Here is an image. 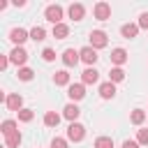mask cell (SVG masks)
Instances as JSON below:
<instances>
[{"label":"cell","instance_id":"6da1fadb","mask_svg":"<svg viewBox=\"0 0 148 148\" xmlns=\"http://www.w3.org/2000/svg\"><path fill=\"white\" fill-rule=\"evenodd\" d=\"M44 16H46V21H51L53 25H58V23H62L60 21L62 18V7L60 5H49L46 12H44Z\"/></svg>","mask_w":148,"mask_h":148},{"label":"cell","instance_id":"7a4b0ae2","mask_svg":"<svg viewBox=\"0 0 148 148\" xmlns=\"http://www.w3.org/2000/svg\"><path fill=\"white\" fill-rule=\"evenodd\" d=\"M67 97H69L72 102L83 99V97H86V88H83V83H69V86H67Z\"/></svg>","mask_w":148,"mask_h":148},{"label":"cell","instance_id":"3957f363","mask_svg":"<svg viewBox=\"0 0 148 148\" xmlns=\"http://www.w3.org/2000/svg\"><path fill=\"white\" fill-rule=\"evenodd\" d=\"M86 136V127L81 125V123H72L69 127H67V139L69 141H81Z\"/></svg>","mask_w":148,"mask_h":148},{"label":"cell","instance_id":"277c9868","mask_svg":"<svg viewBox=\"0 0 148 148\" xmlns=\"http://www.w3.org/2000/svg\"><path fill=\"white\" fill-rule=\"evenodd\" d=\"M92 14H95L97 21H106V18H111V5L109 2H97L95 9H92Z\"/></svg>","mask_w":148,"mask_h":148},{"label":"cell","instance_id":"5b68a950","mask_svg":"<svg viewBox=\"0 0 148 148\" xmlns=\"http://www.w3.org/2000/svg\"><path fill=\"white\" fill-rule=\"evenodd\" d=\"M106 42H109V39H106V32H102V30H92V32H90V46H92L95 51H97V49H104Z\"/></svg>","mask_w":148,"mask_h":148},{"label":"cell","instance_id":"8992f818","mask_svg":"<svg viewBox=\"0 0 148 148\" xmlns=\"http://www.w3.org/2000/svg\"><path fill=\"white\" fill-rule=\"evenodd\" d=\"M25 60H28V51L23 46H16L9 53V62H14V65H25Z\"/></svg>","mask_w":148,"mask_h":148},{"label":"cell","instance_id":"52a82bcc","mask_svg":"<svg viewBox=\"0 0 148 148\" xmlns=\"http://www.w3.org/2000/svg\"><path fill=\"white\" fill-rule=\"evenodd\" d=\"M79 53H81V60H83L86 65H90V67H92V65L97 62V58H99V56H97V51H95L92 46H83Z\"/></svg>","mask_w":148,"mask_h":148},{"label":"cell","instance_id":"ba28073f","mask_svg":"<svg viewBox=\"0 0 148 148\" xmlns=\"http://www.w3.org/2000/svg\"><path fill=\"white\" fill-rule=\"evenodd\" d=\"M5 104H7V109H9V111H21V109H23V97H21L18 92H14V95H7Z\"/></svg>","mask_w":148,"mask_h":148},{"label":"cell","instance_id":"9c48e42d","mask_svg":"<svg viewBox=\"0 0 148 148\" xmlns=\"http://www.w3.org/2000/svg\"><path fill=\"white\" fill-rule=\"evenodd\" d=\"M79 60H81V53H79V51H74V49H67V51L62 53V62H65L67 67H74Z\"/></svg>","mask_w":148,"mask_h":148},{"label":"cell","instance_id":"30bf717a","mask_svg":"<svg viewBox=\"0 0 148 148\" xmlns=\"http://www.w3.org/2000/svg\"><path fill=\"white\" fill-rule=\"evenodd\" d=\"M97 79H99V72H97L95 67H88V69L81 74V81H83V86H92V83H97Z\"/></svg>","mask_w":148,"mask_h":148},{"label":"cell","instance_id":"8fae6325","mask_svg":"<svg viewBox=\"0 0 148 148\" xmlns=\"http://www.w3.org/2000/svg\"><path fill=\"white\" fill-rule=\"evenodd\" d=\"M28 37H30V32H25L23 28H14V30L9 32V39H12L14 44H18V46H21V44H23Z\"/></svg>","mask_w":148,"mask_h":148},{"label":"cell","instance_id":"7c38bea8","mask_svg":"<svg viewBox=\"0 0 148 148\" xmlns=\"http://www.w3.org/2000/svg\"><path fill=\"white\" fill-rule=\"evenodd\" d=\"M111 62H113L116 67L125 65V62H127V51H125V49H113V51H111Z\"/></svg>","mask_w":148,"mask_h":148},{"label":"cell","instance_id":"4fadbf2b","mask_svg":"<svg viewBox=\"0 0 148 148\" xmlns=\"http://www.w3.org/2000/svg\"><path fill=\"white\" fill-rule=\"evenodd\" d=\"M136 32H139V25H136V23H125V25L120 28V35H123L125 39H134Z\"/></svg>","mask_w":148,"mask_h":148},{"label":"cell","instance_id":"5bb4252c","mask_svg":"<svg viewBox=\"0 0 148 148\" xmlns=\"http://www.w3.org/2000/svg\"><path fill=\"white\" fill-rule=\"evenodd\" d=\"M79 113H81V109H79L76 104H67V106L62 109V116H65L67 120H72V123H74V120L79 118Z\"/></svg>","mask_w":148,"mask_h":148},{"label":"cell","instance_id":"9a60e30c","mask_svg":"<svg viewBox=\"0 0 148 148\" xmlns=\"http://www.w3.org/2000/svg\"><path fill=\"white\" fill-rule=\"evenodd\" d=\"M83 14H86L83 5H79V2L69 5V18H74V21H81V18H83Z\"/></svg>","mask_w":148,"mask_h":148},{"label":"cell","instance_id":"2e32d148","mask_svg":"<svg viewBox=\"0 0 148 148\" xmlns=\"http://www.w3.org/2000/svg\"><path fill=\"white\" fill-rule=\"evenodd\" d=\"M99 95H102L104 99H111V97L116 95V86H113L111 81H106V83H102V86H99Z\"/></svg>","mask_w":148,"mask_h":148},{"label":"cell","instance_id":"e0dca14e","mask_svg":"<svg viewBox=\"0 0 148 148\" xmlns=\"http://www.w3.org/2000/svg\"><path fill=\"white\" fill-rule=\"evenodd\" d=\"M69 35V25L67 23H58V25H53V37L56 39H65Z\"/></svg>","mask_w":148,"mask_h":148},{"label":"cell","instance_id":"ac0fdd59","mask_svg":"<svg viewBox=\"0 0 148 148\" xmlns=\"http://www.w3.org/2000/svg\"><path fill=\"white\" fill-rule=\"evenodd\" d=\"M58 123H60V116L56 111H46L44 113V125L46 127H58Z\"/></svg>","mask_w":148,"mask_h":148},{"label":"cell","instance_id":"d6986e66","mask_svg":"<svg viewBox=\"0 0 148 148\" xmlns=\"http://www.w3.org/2000/svg\"><path fill=\"white\" fill-rule=\"evenodd\" d=\"M53 83L56 86H69V74L62 69V72H56L53 74Z\"/></svg>","mask_w":148,"mask_h":148},{"label":"cell","instance_id":"ffe728a7","mask_svg":"<svg viewBox=\"0 0 148 148\" xmlns=\"http://www.w3.org/2000/svg\"><path fill=\"white\" fill-rule=\"evenodd\" d=\"M123 79H125L123 67H113V69L109 72V81H111V83H118V81H123Z\"/></svg>","mask_w":148,"mask_h":148},{"label":"cell","instance_id":"44dd1931","mask_svg":"<svg viewBox=\"0 0 148 148\" xmlns=\"http://www.w3.org/2000/svg\"><path fill=\"white\" fill-rule=\"evenodd\" d=\"M5 143H7V148H18V146H21V134L14 132V134L5 136Z\"/></svg>","mask_w":148,"mask_h":148},{"label":"cell","instance_id":"7402d4cb","mask_svg":"<svg viewBox=\"0 0 148 148\" xmlns=\"http://www.w3.org/2000/svg\"><path fill=\"white\" fill-rule=\"evenodd\" d=\"M130 120H132L134 125H141V123L146 120V111H143V109H134L132 116H130Z\"/></svg>","mask_w":148,"mask_h":148},{"label":"cell","instance_id":"603a6c76","mask_svg":"<svg viewBox=\"0 0 148 148\" xmlns=\"http://www.w3.org/2000/svg\"><path fill=\"white\" fill-rule=\"evenodd\" d=\"M46 37V30L44 28H39V25H35L32 30H30V39H35V42H42Z\"/></svg>","mask_w":148,"mask_h":148},{"label":"cell","instance_id":"cb8c5ba5","mask_svg":"<svg viewBox=\"0 0 148 148\" xmlns=\"http://www.w3.org/2000/svg\"><path fill=\"white\" fill-rule=\"evenodd\" d=\"M0 130H2V134H5V136H9V134H14V132H18V130H16V123H14V120H5Z\"/></svg>","mask_w":148,"mask_h":148},{"label":"cell","instance_id":"d4e9b609","mask_svg":"<svg viewBox=\"0 0 148 148\" xmlns=\"http://www.w3.org/2000/svg\"><path fill=\"white\" fill-rule=\"evenodd\" d=\"M95 148H113V139L111 136H99V139H95Z\"/></svg>","mask_w":148,"mask_h":148},{"label":"cell","instance_id":"484cf974","mask_svg":"<svg viewBox=\"0 0 148 148\" xmlns=\"http://www.w3.org/2000/svg\"><path fill=\"white\" fill-rule=\"evenodd\" d=\"M32 74H35V72H32L30 67H21V69H18V79H21V81H30Z\"/></svg>","mask_w":148,"mask_h":148},{"label":"cell","instance_id":"4316f807","mask_svg":"<svg viewBox=\"0 0 148 148\" xmlns=\"http://www.w3.org/2000/svg\"><path fill=\"white\" fill-rule=\"evenodd\" d=\"M32 116H35L32 109H21V111H18V120H23V123H30Z\"/></svg>","mask_w":148,"mask_h":148},{"label":"cell","instance_id":"83f0119b","mask_svg":"<svg viewBox=\"0 0 148 148\" xmlns=\"http://www.w3.org/2000/svg\"><path fill=\"white\" fill-rule=\"evenodd\" d=\"M136 141H139V146H148V130H139Z\"/></svg>","mask_w":148,"mask_h":148},{"label":"cell","instance_id":"f1b7e54d","mask_svg":"<svg viewBox=\"0 0 148 148\" xmlns=\"http://www.w3.org/2000/svg\"><path fill=\"white\" fill-rule=\"evenodd\" d=\"M42 58H44L46 62H51V60H56V51H53V49H44V51H42Z\"/></svg>","mask_w":148,"mask_h":148},{"label":"cell","instance_id":"f546056e","mask_svg":"<svg viewBox=\"0 0 148 148\" xmlns=\"http://www.w3.org/2000/svg\"><path fill=\"white\" fill-rule=\"evenodd\" d=\"M51 148H67V139H60V136H56V139L51 141Z\"/></svg>","mask_w":148,"mask_h":148},{"label":"cell","instance_id":"4dcf8cb0","mask_svg":"<svg viewBox=\"0 0 148 148\" xmlns=\"http://www.w3.org/2000/svg\"><path fill=\"white\" fill-rule=\"evenodd\" d=\"M139 28H146L148 30V14H141L139 16Z\"/></svg>","mask_w":148,"mask_h":148},{"label":"cell","instance_id":"1f68e13d","mask_svg":"<svg viewBox=\"0 0 148 148\" xmlns=\"http://www.w3.org/2000/svg\"><path fill=\"white\" fill-rule=\"evenodd\" d=\"M9 65V56H0V69H5Z\"/></svg>","mask_w":148,"mask_h":148},{"label":"cell","instance_id":"d6a6232c","mask_svg":"<svg viewBox=\"0 0 148 148\" xmlns=\"http://www.w3.org/2000/svg\"><path fill=\"white\" fill-rule=\"evenodd\" d=\"M123 148H139V141H125Z\"/></svg>","mask_w":148,"mask_h":148}]
</instances>
